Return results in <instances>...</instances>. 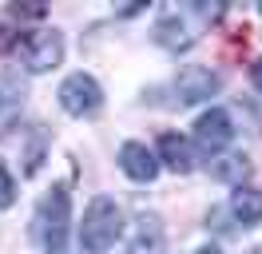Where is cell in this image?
Segmentation results:
<instances>
[{"mask_svg": "<svg viewBox=\"0 0 262 254\" xmlns=\"http://www.w3.org/2000/svg\"><path fill=\"white\" fill-rule=\"evenodd\" d=\"M234 139V123H230V115L223 108H211V111H203L195 119V143L203 147V151H223L227 143Z\"/></svg>", "mask_w": 262, "mask_h": 254, "instance_id": "obj_6", "label": "cell"}, {"mask_svg": "<svg viewBox=\"0 0 262 254\" xmlns=\"http://www.w3.org/2000/svg\"><path fill=\"white\" fill-rule=\"evenodd\" d=\"M119 167H123V175L135 179V183H151V179L159 175V159H155V151H151L147 143L131 139V143L119 147Z\"/></svg>", "mask_w": 262, "mask_h": 254, "instance_id": "obj_7", "label": "cell"}, {"mask_svg": "<svg viewBox=\"0 0 262 254\" xmlns=\"http://www.w3.org/2000/svg\"><path fill=\"white\" fill-rule=\"evenodd\" d=\"M68 219H72V195H68L64 183H56L40 199V206H36V235H40V242H44L48 254H64Z\"/></svg>", "mask_w": 262, "mask_h": 254, "instance_id": "obj_2", "label": "cell"}, {"mask_svg": "<svg viewBox=\"0 0 262 254\" xmlns=\"http://www.w3.org/2000/svg\"><path fill=\"white\" fill-rule=\"evenodd\" d=\"M250 79H254V88L262 92V60H254V64H250Z\"/></svg>", "mask_w": 262, "mask_h": 254, "instance_id": "obj_14", "label": "cell"}, {"mask_svg": "<svg viewBox=\"0 0 262 254\" xmlns=\"http://www.w3.org/2000/svg\"><path fill=\"white\" fill-rule=\"evenodd\" d=\"M99 103H103V92H99V83L88 72H72V76L60 83V108L68 111V115H92V111H99Z\"/></svg>", "mask_w": 262, "mask_h": 254, "instance_id": "obj_3", "label": "cell"}, {"mask_svg": "<svg viewBox=\"0 0 262 254\" xmlns=\"http://www.w3.org/2000/svg\"><path fill=\"white\" fill-rule=\"evenodd\" d=\"M230 215L243 222V226H258L262 222V195L250 187H238L230 195Z\"/></svg>", "mask_w": 262, "mask_h": 254, "instance_id": "obj_9", "label": "cell"}, {"mask_svg": "<svg viewBox=\"0 0 262 254\" xmlns=\"http://www.w3.org/2000/svg\"><path fill=\"white\" fill-rule=\"evenodd\" d=\"M60 60H64V36H60V32L40 28V32H32V36L24 40V68H28L32 76L52 72Z\"/></svg>", "mask_w": 262, "mask_h": 254, "instance_id": "obj_4", "label": "cell"}, {"mask_svg": "<svg viewBox=\"0 0 262 254\" xmlns=\"http://www.w3.org/2000/svg\"><path fill=\"white\" fill-rule=\"evenodd\" d=\"M159 155H163V163L175 175H191L195 171V151H191V143L183 139V135H175V131L159 135Z\"/></svg>", "mask_w": 262, "mask_h": 254, "instance_id": "obj_8", "label": "cell"}, {"mask_svg": "<svg viewBox=\"0 0 262 254\" xmlns=\"http://www.w3.org/2000/svg\"><path fill=\"white\" fill-rule=\"evenodd\" d=\"M155 40L163 48H171V52H179V48H191L195 44V32L183 24L179 16H163L159 24H155Z\"/></svg>", "mask_w": 262, "mask_h": 254, "instance_id": "obj_10", "label": "cell"}, {"mask_svg": "<svg viewBox=\"0 0 262 254\" xmlns=\"http://www.w3.org/2000/svg\"><path fill=\"white\" fill-rule=\"evenodd\" d=\"M246 254H262V246H254V250H246Z\"/></svg>", "mask_w": 262, "mask_h": 254, "instance_id": "obj_16", "label": "cell"}, {"mask_svg": "<svg viewBox=\"0 0 262 254\" xmlns=\"http://www.w3.org/2000/svg\"><path fill=\"white\" fill-rule=\"evenodd\" d=\"M195 254H223L219 246H203V250H195Z\"/></svg>", "mask_w": 262, "mask_h": 254, "instance_id": "obj_15", "label": "cell"}, {"mask_svg": "<svg viewBox=\"0 0 262 254\" xmlns=\"http://www.w3.org/2000/svg\"><path fill=\"white\" fill-rule=\"evenodd\" d=\"M214 92H219V76H214L211 68H203V64H187L179 76H175L179 103H203V99H211Z\"/></svg>", "mask_w": 262, "mask_h": 254, "instance_id": "obj_5", "label": "cell"}, {"mask_svg": "<svg viewBox=\"0 0 262 254\" xmlns=\"http://www.w3.org/2000/svg\"><path fill=\"white\" fill-rule=\"evenodd\" d=\"M159 250H163V226H159V219L143 215V219H139V226H135L131 254H159Z\"/></svg>", "mask_w": 262, "mask_h": 254, "instance_id": "obj_11", "label": "cell"}, {"mask_svg": "<svg viewBox=\"0 0 262 254\" xmlns=\"http://www.w3.org/2000/svg\"><path fill=\"white\" fill-rule=\"evenodd\" d=\"M211 171H214V179H223V183H238V187H243V179L250 175V159H246V155H223Z\"/></svg>", "mask_w": 262, "mask_h": 254, "instance_id": "obj_12", "label": "cell"}, {"mask_svg": "<svg viewBox=\"0 0 262 254\" xmlns=\"http://www.w3.org/2000/svg\"><path fill=\"white\" fill-rule=\"evenodd\" d=\"M12 203H16V179H12V171L0 159V206H12Z\"/></svg>", "mask_w": 262, "mask_h": 254, "instance_id": "obj_13", "label": "cell"}, {"mask_svg": "<svg viewBox=\"0 0 262 254\" xmlns=\"http://www.w3.org/2000/svg\"><path fill=\"white\" fill-rule=\"evenodd\" d=\"M119 235H123V210L115 206V199H107V195L92 199L80 222V246L88 254H103L119 242Z\"/></svg>", "mask_w": 262, "mask_h": 254, "instance_id": "obj_1", "label": "cell"}]
</instances>
